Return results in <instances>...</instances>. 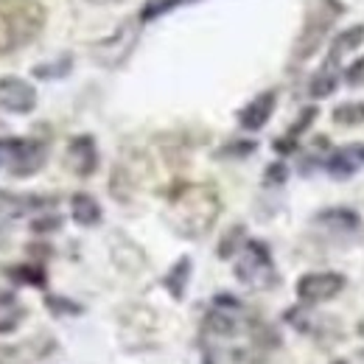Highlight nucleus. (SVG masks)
I'll use <instances>...</instances> for the list:
<instances>
[{"instance_id": "13", "label": "nucleus", "mask_w": 364, "mask_h": 364, "mask_svg": "<svg viewBox=\"0 0 364 364\" xmlns=\"http://www.w3.org/2000/svg\"><path fill=\"white\" fill-rule=\"evenodd\" d=\"M319 225H325L328 230H336V232H356L362 228V219L359 213L348 210V208H333V210H322L317 216Z\"/></svg>"}, {"instance_id": "3", "label": "nucleus", "mask_w": 364, "mask_h": 364, "mask_svg": "<svg viewBox=\"0 0 364 364\" xmlns=\"http://www.w3.org/2000/svg\"><path fill=\"white\" fill-rule=\"evenodd\" d=\"M342 14V3L339 0H317L309 14H306V26L294 43V62H306L309 56H314V50L322 46V40L328 37L331 26L336 23V17Z\"/></svg>"}, {"instance_id": "9", "label": "nucleus", "mask_w": 364, "mask_h": 364, "mask_svg": "<svg viewBox=\"0 0 364 364\" xmlns=\"http://www.w3.org/2000/svg\"><path fill=\"white\" fill-rule=\"evenodd\" d=\"M274 104H277V92L274 90H267V92H261V95H255V98L238 112V124H241V129H247V132H258V129H264L267 121L272 118Z\"/></svg>"}, {"instance_id": "8", "label": "nucleus", "mask_w": 364, "mask_h": 364, "mask_svg": "<svg viewBox=\"0 0 364 364\" xmlns=\"http://www.w3.org/2000/svg\"><path fill=\"white\" fill-rule=\"evenodd\" d=\"M48 205H56V199H40V196H17V193H6L0 191V230L9 228L11 222H17L20 216L40 210Z\"/></svg>"}, {"instance_id": "12", "label": "nucleus", "mask_w": 364, "mask_h": 364, "mask_svg": "<svg viewBox=\"0 0 364 364\" xmlns=\"http://www.w3.org/2000/svg\"><path fill=\"white\" fill-rule=\"evenodd\" d=\"M362 43H364V26H353V28L336 34L333 43H331V53H328V62H325V65H328V68H339L342 56L350 53V50H356Z\"/></svg>"}, {"instance_id": "15", "label": "nucleus", "mask_w": 364, "mask_h": 364, "mask_svg": "<svg viewBox=\"0 0 364 364\" xmlns=\"http://www.w3.org/2000/svg\"><path fill=\"white\" fill-rule=\"evenodd\" d=\"M317 118V107H309V109H303L300 112V118H297V124L289 129V135L280 137V140H274V149L280 151V154H289V151H294V146H297V137L303 135L309 127H311V121Z\"/></svg>"}, {"instance_id": "22", "label": "nucleus", "mask_w": 364, "mask_h": 364, "mask_svg": "<svg viewBox=\"0 0 364 364\" xmlns=\"http://www.w3.org/2000/svg\"><path fill=\"white\" fill-rule=\"evenodd\" d=\"M241 238H244V228H232L225 235V241L219 244V258H230L238 247H241Z\"/></svg>"}, {"instance_id": "18", "label": "nucleus", "mask_w": 364, "mask_h": 364, "mask_svg": "<svg viewBox=\"0 0 364 364\" xmlns=\"http://www.w3.org/2000/svg\"><path fill=\"white\" fill-rule=\"evenodd\" d=\"M23 317V311L17 309V300L11 291H0V333L3 331H11Z\"/></svg>"}, {"instance_id": "6", "label": "nucleus", "mask_w": 364, "mask_h": 364, "mask_svg": "<svg viewBox=\"0 0 364 364\" xmlns=\"http://www.w3.org/2000/svg\"><path fill=\"white\" fill-rule=\"evenodd\" d=\"M345 289V274L339 272H309L297 280V297L306 306H319L333 300Z\"/></svg>"}, {"instance_id": "11", "label": "nucleus", "mask_w": 364, "mask_h": 364, "mask_svg": "<svg viewBox=\"0 0 364 364\" xmlns=\"http://www.w3.org/2000/svg\"><path fill=\"white\" fill-rule=\"evenodd\" d=\"M362 166H364V146H345V149H336V151L328 157V163H325V168H328L333 177H339V180L356 174Z\"/></svg>"}, {"instance_id": "17", "label": "nucleus", "mask_w": 364, "mask_h": 364, "mask_svg": "<svg viewBox=\"0 0 364 364\" xmlns=\"http://www.w3.org/2000/svg\"><path fill=\"white\" fill-rule=\"evenodd\" d=\"M333 121L339 127H359L364 124V101H348L333 109Z\"/></svg>"}, {"instance_id": "1", "label": "nucleus", "mask_w": 364, "mask_h": 364, "mask_svg": "<svg viewBox=\"0 0 364 364\" xmlns=\"http://www.w3.org/2000/svg\"><path fill=\"white\" fill-rule=\"evenodd\" d=\"M219 210L222 202L210 185H185L171 196L168 222L185 238H199L216 225Z\"/></svg>"}, {"instance_id": "27", "label": "nucleus", "mask_w": 364, "mask_h": 364, "mask_svg": "<svg viewBox=\"0 0 364 364\" xmlns=\"http://www.w3.org/2000/svg\"><path fill=\"white\" fill-rule=\"evenodd\" d=\"M331 364H348V362H342V359H339V362H331Z\"/></svg>"}, {"instance_id": "14", "label": "nucleus", "mask_w": 364, "mask_h": 364, "mask_svg": "<svg viewBox=\"0 0 364 364\" xmlns=\"http://www.w3.org/2000/svg\"><path fill=\"white\" fill-rule=\"evenodd\" d=\"M70 210H73L76 225H82V228H95L101 222V205L92 199L90 193H76L70 199Z\"/></svg>"}, {"instance_id": "21", "label": "nucleus", "mask_w": 364, "mask_h": 364, "mask_svg": "<svg viewBox=\"0 0 364 364\" xmlns=\"http://www.w3.org/2000/svg\"><path fill=\"white\" fill-rule=\"evenodd\" d=\"M70 56H62L59 62H50V65H40V68H34V76H40V79H62V76H68L70 73Z\"/></svg>"}, {"instance_id": "25", "label": "nucleus", "mask_w": 364, "mask_h": 364, "mask_svg": "<svg viewBox=\"0 0 364 364\" xmlns=\"http://www.w3.org/2000/svg\"><path fill=\"white\" fill-rule=\"evenodd\" d=\"M95 6H112V3H124V0H90Z\"/></svg>"}, {"instance_id": "7", "label": "nucleus", "mask_w": 364, "mask_h": 364, "mask_svg": "<svg viewBox=\"0 0 364 364\" xmlns=\"http://www.w3.org/2000/svg\"><path fill=\"white\" fill-rule=\"evenodd\" d=\"M37 107V90L17 76H3L0 79V112L11 115H28Z\"/></svg>"}, {"instance_id": "16", "label": "nucleus", "mask_w": 364, "mask_h": 364, "mask_svg": "<svg viewBox=\"0 0 364 364\" xmlns=\"http://www.w3.org/2000/svg\"><path fill=\"white\" fill-rule=\"evenodd\" d=\"M188 280H191V258H180V261L168 269V274H166V289L171 291L174 300H182V297H185Z\"/></svg>"}, {"instance_id": "19", "label": "nucleus", "mask_w": 364, "mask_h": 364, "mask_svg": "<svg viewBox=\"0 0 364 364\" xmlns=\"http://www.w3.org/2000/svg\"><path fill=\"white\" fill-rule=\"evenodd\" d=\"M336 82H339V79H336V68L322 65L319 73L311 79V87H309V90H311L314 98H325V95H331V92L336 90Z\"/></svg>"}, {"instance_id": "4", "label": "nucleus", "mask_w": 364, "mask_h": 364, "mask_svg": "<svg viewBox=\"0 0 364 364\" xmlns=\"http://www.w3.org/2000/svg\"><path fill=\"white\" fill-rule=\"evenodd\" d=\"M235 277L250 289H272L277 283L272 255H269V247L264 241H247L244 244L238 264H235Z\"/></svg>"}, {"instance_id": "20", "label": "nucleus", "mask_w": 364, "mask_h": 364, "mask_svg": "<svg viewBox=\"0 0 364 364\" xmlns=\"http://www.w3.org/2000/svg\"><path fill=\"white\" fill-rule=\"evenodd\" d=\"M185 3H193V0H146V6H143V11H140V20H143V23L157 20V17H163V14L174 11V9H180Z\"/></svg>"}, {"instance_id": "24", "label": "nucleus", "mask_w": 364, "mask_h": 364, "mask_svg": "<svg viewBox=\"0 0 364 364\" xmlns=\"http://www.w3.org/2000/svg\"><path fill=\"white\" fill-rule=\"evenodd\" d=\"M286 177H289V171H286V166H280V163L269 166V171H267V182H286Z\"/></svg>"}, {"instance_id": "26", "label": "nucleus", "mask_w": 364, "mask_h": 364, "mask_svg": "<svg viewBox=\"0 0 364 364\" xmlns=\"http://www.w3.org/2000/svg\"><path fill=\"white\" fill-rule=\"evenodd\" d=\"M3 154H6V140H0V166H3Z\"/></svg>"}, {"instance_id": "23", "label": "nucleus", "mask_w": 364, "mask_h": 364, "mask_svg": "<svg viewBox=\"0 0 364 364\" xmlns=\"http://www.w3.org/2000/svg\"><path fill=\"white\" fill-rule=\"evenodd\" d=\"M11 274L17 280H26V283H34V286H46V272L40 267H20V269H11Z\"/></svg>"}, {"instance_id": "2", "label": "nucleus", "mask_w": 364, "mask_h": 364, "mask_svg": "<svg viewBox=\"0 0 364 364\" xmlns=\"http://www.w3.org/2000/svg\"><path fill=\"white\" fill-rule=\"evenodd\" d=\"M46 28V9L37 0H0V56L28 48Z\"/></svg>"}, {"instance_id": "5", "label": "nucleus", "mask_w": 364, "mask_h": 364, "mask_svg": "<svg viewBox=\"0 0 364 364\" xmlns=\"http://www.w3.org/2000/svg\"><path fill=\"white\" fill-rule=\"evenodd\" d=\"M48 160V146L43 140H28V137H20V140H6V154H3V163L9 166V171L14 177H31L37 174Z\"/></svg>"}, {"instance_id": "10", "label": "nucleus", "mask_w": 364, "mask_h": 364, "mask_svg": "<svg viewBox=\"0 0 364 364\" xmlns=\"http://www.w3.org/2000/svg\"><path fill=\"white\" fill-rule=\"evenodd\" d=\"M68 166L79 177H90L92 171L98 168V149H95V140L90 135H79L70 140V146H68Z\"/></svg>"}]
</instances>
